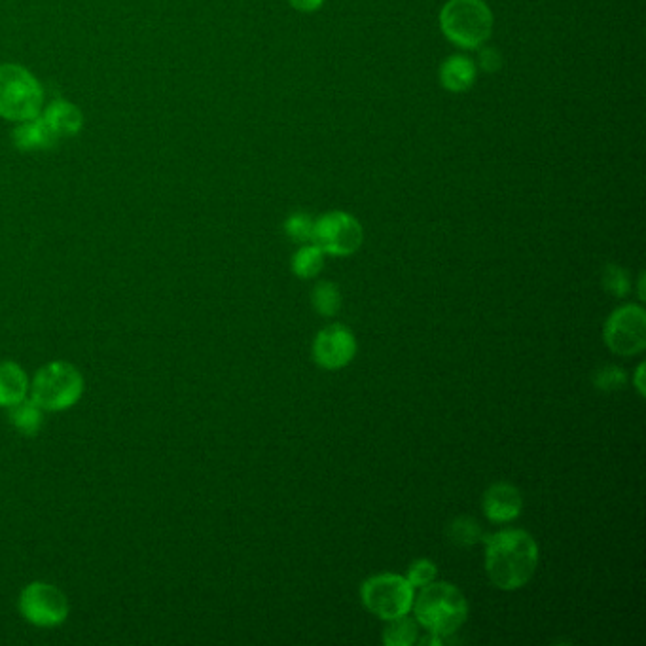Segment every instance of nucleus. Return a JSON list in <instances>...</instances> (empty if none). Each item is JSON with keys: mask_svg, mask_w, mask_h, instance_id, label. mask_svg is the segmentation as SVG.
Returning a JSON list of instances; mask_svg holds the SVG:
<instances>
[{"mask_svg": "<svg viewBox=\"0 0 646 646\" xmlns=\"http://www.w3.org/2000/svg\"><path fill=\"white\" fill-rule=\"evenodd\" d=\"M19 611L36 628H57L69 616V601L54 584L31 582L19 595Z\"/></svg>", "mask_w": 646, "mask_h": 646, "instance_id": "obj_8", "label": "nucleus"}, {"mask_svg": "<svg viewBox=\"0 0 646 646\" xmlns=\"http://www.w3.org/2000/svg\"><path fill=\"white\" fill-rule=\"evenodd\" d=\"M643 377H645V364L641 362L639 364V368H637V372H635V389L639 391V395L643 396L645 395V385H643Z\"/></svg>", "mask_w": 646, "mask_h": 646, "instance_id": "obj_27", "label": "nucleus"}, {"mask_svg": "<svg viewBox=\"0 0 646 646\" xmlns=\"http://www.w3.org/2000/svg\"><path fill=\"white\" fill-rule=\"evenodd\" d=\"M607 347L618 357H637L646 347V313L637 304L612 311L603 328Z\"/></svg>", "mask_w": 646, "mask_h": 646, "instance_id": "obj_7", "label": "nucleus"}, {"mask_svg": "<svg viewBox=\"0 0 646 646\" xmlns=\"http://www.w3.org/2000/svg\"><path fill=\"white\" fill-rule=\"evenodd\" d=\"M603 287L616 298L628 296L629 288H631L629 287L628 273L620 266H607V270L603 273Z\"/></svg>", "mask_w": 646, "mask_h": 646, "instance_id": "obj_24", "label": "nucleus"}, {"mask_svg": "<svg viewBox=\"0 0 646 646\" xmlns=\"http://www.w3.org/2000/svg\"><path fill=\"white\" fill-rule=\"evenodd\" d=\"M485 518L491 523H510L520 518L523 510V497L516 485L497 482L487 487L482 499Z\"/></svg>", "mask_w": 646, "mask_h": 646, "instance_id": "obj_11", "label": "nucleus"}, {"mask_svg": "<svg viewBox=\"0 0 646 646\" xmlns=\"http://www.w3.org/2000/svg\"><path fill=\"white\" fill-rule=\"evenodd\" d=\"M324 266V252L315 243H306L292 256V271L300 279L317 277Z\"/></svg>", "mask_w": 646, "mask_h": 646, "instance_id": "obj_18", "label": "nucleus"}, {"mask_svg": "<svg viewBox=\"0 0 646 646\" xmlns=\"http://www.w3.org/2000/svg\"><path fill=\"white\" fill-rule=\"evenodd\" d=\"M419 639V624L415 618L400 616L387 622L383 629V643L389 646H412Z\"/></svg>", "mask_w": 646, "mask_h": 646, "instance_id": "obj_17", "label": "nucleus"}, {"mask_svg": "<svg viewBox=\"0 0 646 646\" xmlns=\"http://www.w3.org/2000/svg\"><path fill=\"white\" fill-rule=\"evenodd\" d=\"M12 141L21 152H36L54 148L59 139L55 137L54 131L46 126L42 116H36L33 120L19 122V126L12 133Z\"/></svg>", "mask_w": 646, "mask_h": 646, "instance_id": "obj_15", "label": "nucleus"}, {"mask_svg": "<svg viewBox=\"0 0 646 646\" xmlns=\"http://www.w3.org/2000/svg\"><path fill=\"white\" fill-rule=\"evenodd\" d=\"M360 599L366 611L389 622L412 612L415 588L406 576L381 573L362 582Z\"/></svg>", "mask_w": 646, "mask_h": 646, "instance_id": "obj_6", "label": "nucleus"}, {"mask_svg": "<svg viewBox=\"0 0 646 646\" xmlns=\"http://www.w3.org/2000/svg\"><path fill=\"white\" fill-rule=\"evenodd\" d=\"M44 108V88L33 72L16 63L0 65V118L27 122L40 116Z\"/></svg>", "mask_w": 646, "mask_h": 646, "instance_id": "obj_4", "label": "nucleus"}, {"mask_svg": "<svg viewBox=\"0 0 646 646\" xmlns=\"http://www.w3.org/2000/svg\"><path fill=\"white\" fill-rule=\"evenodd\" d=\"M485 571L491 584L516 592L537 573L539 544L525 529H503L485 537Z\"/></svg>", "mask_w": 646, "mask_h": 646, "instance_id": "obj_1", "label": "nucleus"}, {"mask_svg": "<svg viewBox=\"0 0 646 646\" xmlns=\"http://www.w3.org/2000/svg\"><path fill=\"white\" fill-rule=\"evenodd\" d=\"M10 423L25 436H35L44 421V410L36 404L31 396L23 398L18 404L8 408Z\"/></svg>", "mask_w": 646, "mask_h": 646, "instance_id": "obj_16", "label": "nucleus"}, {"mask_svg": "<svg viewBox=\"0 0 646 646\" xmlns=\"http://www.w3.org/2000/svg\"><path fill=\"white\" fill-rule=\"evenodd\" d=\"M362 241V224L349 213L330 211L315 220L311 243H315L324 254L351 256L362 247Z\"/></svg>", "mask_w": 646, "mask_h": 646, "instance_id": "obj_9", "label": "nucleus"}, {"mask_svg": "<svg viewBox=\"0 0 646 646\" xmlns=\"http://www.w3.org/2000/svg\"><path fill=\"white\" fill-rule=\"evenodd\" d=\"M643 285H645V273H641V277H639V300H645Z\"/></svg>", "mask_w": 646, "mask_h": 646, "instance_id": "obj_28", "label": "nucleus"}, {"mask_svg": "<svg viewBox=\"0 0 646 646\" xmlns=\"http://www.w3.org/2000/svg\"><path fill=\"white\" fill-rule=\"evenodd\" d=\"M436 575H438L436 563L431 559H427V557H421V559H415L410 565L406 578L417 592V590H421V588H425V586H429L431 582H434Z\"/></svg>", "mask_w": 646, "mask_h": 646, "instance_id": "obj_22", "label": "nucleus"}, {"mask_svg": "<svg viewBox=\"0 0 646 646\" xmlns=\"http://www.w3.org/2000/svg\"><path fill=\"white\" fill-rule=\"evenodd\" d=\"M40 116L46 122V126L54 131L57 139L74 137L76 133L82 131V126H84L82 112L78 110V107H74L72 103L63 101V99L52 101L48 107L42 108Z\"/></svg>", "mask_w": 646, "mask_h": 646, "instance_id": "obj_12", "label": "nucleus"}, {"mask_svg": "<svg viewBox=\"0 0 646 646\" xmlns=\"http://www.w3.org/2000/svg\"><path fill=\"white\" fill-rule=\"evenodd\" d=\"M593 381H595V387H597L599 391L612 393V391H620V389L626 385L628 377H626V372H624L622 368H618V366H603V368L595 374Z\"/></svg>", "mask_w": 646, "mask_h": 646, "instance_id": "obj_23", "label": "nucleus"}, {"mask_svg": "<svg viewBox=\"0 0 646 646\" xmlns=\"http://www.w3.org/2000/svg\"><path fill=\"white\" fill-rule=\"evenodd\" d=\"M449 540L461 548H468V546H474L478 542H482L485 539L484 531L480 527V523L474 520V518H468V516H463V518H457L449 525L448 529Z\"/></svg>", "mask_w": 646, "mask_h": 646, "instance_id": "obj_20", "label": "nucleus"}, {"mask_svg": "<svg viewBox=\"0 0 646 646\" xmlns=\"http://www.w3.org/2000/svg\"><path fill=\"white\" fill-rule=\"evenodd\" d=\"M84 393V377L71 362L54 360L42 366L31 381L29 396L44 412L72 408Z\"/></svg>", "mask_w": 646, "mask_h": 646, "instance_id": "obj_5", "label": "nucleus"}, {"mask_svg": "<svg viewBox=\"0 0 646 646\" xmlns=\"http://www.w3.org/2000/svg\"><path fill=\"white\" fill-rule=\"evenodd\" d=\"M412 611L419 628L444 641L467 622L468 601L455 584L434 580L415 593Z\"/></svg>", "mask_w": 646, "mask_h": 646, "instance_id": "obj_2", "label": "nucleus"}, {"mask_svg": "<svg viewBox=\"0 0 646 646\" xmlns=\"http://www.w3.org/2000/svg\"><path fill=\"white\" fill-rule=\"evenodd\" d=\"M324 0H290V6L298 12H306V14H311V12H317L323 8Z\"/></svg>", "mask_w": 646, "mask_h": 646, "instance_id": "obj_26", "label": "nucleus"}, {"mask_svg": "<svg viewBox=\"0 0 646 646\" xmlns=\"http://www.w3.org/2000/svg\"><path fill=\"white\" fill-rule=\"evenodd\" d=\"M31 379L18 362H0V408H10L29 396Z\"/></svg>", "mask_w": 646, "mask_h": 646, "instance_id": "obj_14", "label": "nucleus"}, {"mask_svg": "<svg viewBox=\"0 0 646 646\" xmlns=\"http://www.w3.org/2000/svg\"><path fill=\"white\" fill-rule=\"evenodd\" d=\"M480 50V67L485 72H497L503 67V55L497 48H478Z\"/></svg>", "mask_w": 646, "mask_h": 646, "instance_id": "obj_25", "label": "nucleus"}, {"mask_svg": "<svg viewBox=\"0 0 646 646\" xmlns=\"http://www.w3.org/2000/svg\"><path fill=\"white\" fill-rule=\"evenodd\" d=\"M359 351L355 334L343 326L332 324L323 328L313 341V360L324 370H341L349 366Z\"/></svg>", "mask_w": 646, "mask_h": 646, "instance_id": "obj_10", "label": "nucleus"}, {"mask_svg": "<svg viewBox=\"0 0 646 646\" xmlns=\"http://www.w3.org/2000/svg\"><path fill=\"white\" fill-rule=\"evenodd\" d=\"M313 228H315V218L307 213H294L285 220V234L294 241V243H311L313 241Z\"/></svg>", "mask_w": 646, "mask_h": 646, "instance_id": "obj_21", "label": "nucleus"}, {"mask_svg": "<svg viewBox=\"0 0 646 646\" xmlns=\"http://www.w3.org/2000/svg\"><path fill=\"white\" fill-rule=\"evenodd\" d=\"M311 304L317 309L319 315L323 317H334L340 313L341 306V292L338 285H334L332 281H321L317 283L313 292H311Z\"/></svg>", "mask_w": 646, "mask_h": 646, "instance_id": "obj_19", "label": "nucleus"}, {"mask_svg": "<svg viewBox=\"0 0 646 646\" xmlns=\"http://www.w3.org/2000/svg\"><path fill=\"white\" fill-rule=\"evenodd\" d=\"M493 12L484 0H449L440 12V29L451 44L478 50L493 33Z\"/></svg>", "mask_w": 646, "mask_h": 646, "instance_id": "obj_3", "label": "nucleus"}, {"mask_svg": "<svg viewBox=\"0 0 646 646\" xmlns=\"http://www.w3.org/2000/svg\"><path fill=\"white\" fill-rule=\"evenodd\" d=\"M478 67L467 55H449L440 67V82L451 93L468 91L476 82Z\"/></svg>", "mask_w": 646, "mask_h": 646, "instance_id": "obj_13", "label": "nucleus"}]
</instances>
